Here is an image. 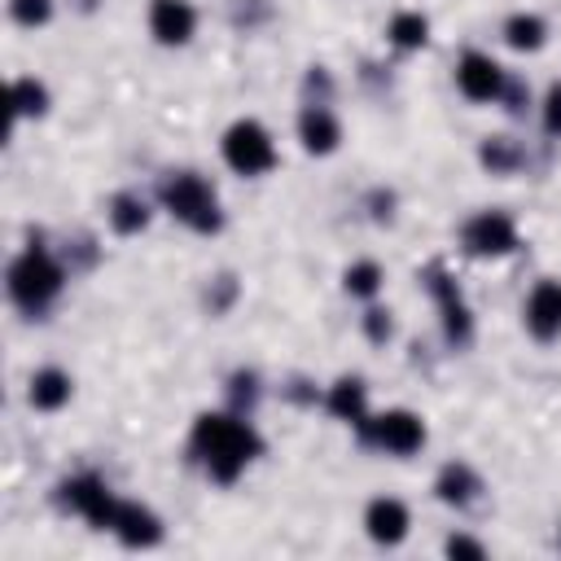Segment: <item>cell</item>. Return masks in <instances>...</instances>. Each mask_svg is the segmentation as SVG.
<instances>
[{
  "label": "cell",
  "instance_id": "obj_1",
  "mask_svg": "<svg viewBox=\"0 0 561 561\" xmlns=\"http://www.w3.org/2000/svg\"><path fill=\"white\" fill-rule=\"evenodd\" d=\"M193 451L202 456L206 473L215 482H232L259 451V438L245 421L237 416H224V412H210V416H197V430H193Z\"/></svg>",
  "mask_w": 561,
  "mask_h": 561
},
{
  "label": "cell",
  "instance_id": "obj_2",
  "mask_svg": "<svg viewBox=\"0 0 561 561\" xmlns=\"http://www.w3.org/2000/svg\"><path fill=\"white\" fill-rule=\"evenodd\" d=\"M61 267L53 263V254L48 250H39V245H31V250H22L13 263H9V298L22 307V311H44L57 294H61Z\"/></svg>",
  "mask_w": 561,
  "mask_h": 561
},
{
  "label": "cell",
  "instance_id": "obj_3",
  "mask_svg": "<svg viewBox=\"0 0 561 561\" xmlns=\"http://www.w3.org/2000/svg\"><path fill=\"white\" fill-rule=\"evenodd\" d=\"M162 206H167L180 224H188V228H197V232L219 228L215 188H210L202 175H193V171H180V175H171V180L162 184Z\"/></svg>",
  "mask_w": 561,
  "mask_h": 561
},
{
  "label": "cell",
  "instance_id": "obj_4",
  "mask_svg": "<svg viewBox=\"0 0 561 561\" xmlns=\"http://www.w3.org/2000/svg\"><path fill=\"white\" fill-rule=\"evenodd\" d=\"M224 162L237 175H263V171H272L276 167V145L263 131V123H254V118L232 123L224 131Z\"/></svg>",
  "mask_w": 561,
  "mask_h": 561
},
{
  "label": "cell",
  "instance_id": "obj_5",
  "mask_svg": "<svg viewBox=\"0 0 561 561\" xmlns=\"http://www.w3.org/2000/svg\"><path fill=\"white\" fill-rule=\"evenodd\" d=\"M364 434L381 447V451H394V456H412L421 443H425V425L416 412H403V408H390L381 416H364L359 421Z\"/></svg>",
  "mask_w": 561,
  "mask_h": 561
},
{
  "label": "cell",
  "instance_id": "obj_6",
  "mask_svg": "<svg viewBox=\"0 0 561 561\" xmlns=\"http://www.w3.org/2000/svg\"><path fill=\"white\" fill-rule=\"evenodd\" d=\"M465 245H469L473 254H508V250L517 245V228H513L508 215L482 210V215H473V219L465 224Z\"/></svg>",
  "mask_w": 561,
  "mask_h": 561
},
{
  "label": "cell",
  "instance_id": "obj_7",
  "mask_svg": "<svg viewBox=\"0 0 561 561\" xmlns=\"http://www.w3.org/2000/svg\"><path fill=\"white\" fill-rule=\"evenodd\" d=\"M61 500L75 508V513H83L92 526H101V530H110V522H114V508H118V500L105 491V482H96V478H70L66 486H61Z\"/></svg>",
  "mask_w": 561,
  "mask_h": 561
},
{
  "label": "cell",
  "instance_id": "obj_8",
  "mask_svg": "<svg viewBox=\"0 0 561 561\" xmlns=\"http://www.w3.org/2000/svg\"><path fill=\"white\" fill-rule=\"evenodd\" d=\"M456 83L469 101H495L504 92V70L486 53H465L456 66Z\"/></svg>",
  "mask_w": 561,
  "mask_h": 561
},
{
  "label": "cell",
  "instance_id": "obj_9",
  "mask_svg": "<svg viewBox=\"0 0 561 561\" xmlns=\"http://www.w3.org/2000/svg\"><path fill=\"white\" fill-rule=\"evenodd\" d=\"M197 26V13L188 0H153L149 4V31L158 35V44H188Z\"/></svg>",
  "mask_w": 561,
  "mask_h": 561
},
{
  "label": "cell",
  "instance_id": "obj_10",
  "mask_svg": "<svg viewBox=\"0 0 561 561\" xmlns=\"http://www.w3.org/2000/svg\"><path fill=\"white\" fill-rule=\"evenodd\" d=\"M526 329L535 337H557L561 333V280H539L526 298Z\"/></svg>",
  "mask_w": 561,
  "mask_h": 561
},
{
  "label": "cell",
  "instance_id": "obj_11",
  "mask_svg": "<svg viewBox=\"0 0 561 561\" xmlns=\"http://www.w3.org/2000/svg\"><path fill=\"white\" fill-rule=\"evenodd\" d=\"M364 526H368V539L373 543H399L403 535H408V508H403V500H394V495H377L373 504H368V513H364Z\"/></svg>",
  "mask_w": 561,
  "mask_h": 561
},
{
  "label": "cell",
  "instance_id": "obj_12",
  "mask_svg": "<svg viewBox=\"0 0 561 561\" xmlns=\"http://www.w3.org/2000/svg\"><path fill=\"white\" fill-rule=\"evenodd\" d=\"M110 530L127 543V548H149V543H158V535H162V526H158V517L149 513V508H140V504H131V500H118V508H114V522H110Z\"/></svg>",
  "mask_w": 561,
  "mask_h": 561
},
{
  "label": "cell",
  "instance_id": "obj_13",
  "mask_svg": "<svg viewBox=\"0 0 561 561\" xmlns=\"http://www.w3.org/2000/svg\"><path fill=\"white\" fill-rule=\"evenodd\" d=\"M298 140H302L307 153H333L337 140H342V127L324 105H307L302 118H298Z\"/></svg>",
  "mask_w": 561,
  "mask_h": 561
},
{
  "label": "cell",
  "instance_id": "obj_14",
  "mask_svg": "<svg viewBox=\"0 0 561 561\" xmlns=\"http://www.w3.org/2000/svg\"><path fill=\"white\" fill-rule=\"evenodd\" d=\"M70 399V377L61 368H39L31 377V403L44 408V412H57L61 403Z\"/></svg>",
  "mask_w": 561,
  "mask_h": 561
},
{
  "label": "cell",
  "instance_id": "obj_15",
  "mask_svg": "<svg viewBox=\"0 0 561 561\" xmlns=\"http://www.w3.org/2000/svg\"><path fill=\"white\" fill-rule=\"evenodd\" d=\"M447 504H469L473 500V491H478V473L469 469V465H443V473H438V486H434Z\"/></svg>",
  "mask_w": 561,
  "mask_h": 561
},
{
  "label": "cell",
  "instance_id": "obj_16",
  "mask_svg": "<svg viewBox=\"0 0 561 561\" xmlns=\"http://www.w3.org/2000/svg\"><path fill=\"white\" fill-rule=\"evenodd\" d=\"M329 412L342 416V421H364V386L351 377V381H337L329 390Z\"/></svg>",
  "mask_w": 561,
  "mask_h": 561
},
{
  "label": "cell",
  "instance_id": "obj_17",
  "mask_svg": "<svg viewBox=\"0 0 561 561\" xmlns=\"http://www.w3.org/2000/svg\"><path fill=\"white\" fill-rule=\"evenodd\" d=\"M145 219H149V206H145L140 197L118 193V197L110 202V224H114L118 232H140V228H145Z\"/></svg>",
  "mask_w": 561,
  "mask_h": 561
},
{
  "label": "cell",
  "instance_id": "obj_18",
  "mask_svg": "<svg viewBox=\"0 0 561 561\" xmlns=\"http://www.w3.org/2000/svg\"><path fill=\"white\" fill-rule=\"evenodd\" d=\"M425 31H430V22L421 13H394L390 18V39L399 48H421L425 44Z\"/></svg>",
  "mask_w": 561,
  "mask_h": 561
},
{
  "label": "cell",
  "instance_id": "obj_19",
  "mask_svg": "<svg viewBox=\"0 0 561 561\" xmlns=\"http://www.w3.org/2000/svg\"><path fill=\"white\" fill-rule=\"evenodd\" d=\"M504 35H508L513 48H539L543 44V22L535 13H513L508 26H504Z\"/></svg>",
  "mask_w": 561,
  "mask_h": 561
},
{
  "label": "cell",
  "instance_id": "obj_20",
  "mask_svg": "<svg viewBox=\"0 0 561 561\" xmlns=\"http://www.w3.org/2000/svg\"><path fill=\"white\" fill-rule=\"evenodd\" d=\"M44 105H48L44 83H35V79H18L13 83V114H44Z\"/></svg>",
  "mask_w": 561,
  "mask_h": 561
},
{
  "label": "cell",
  "instance_id": "obj_21",
  "mask_svg": "<svg viewBox=\"0 0 561 561\" xmlns=\"http://www.w3.org/2000/svg\"><path fill=\"white\" fill-rule=\"evenodd\" d=\"M377 285H381V267H377V263H355V267H346V289H351V294L373 298Z\"/></svg>",
  "mask_w": 561,
  "mask_h": 561
},
{
  "label": "cell",
  "instance_id": "obj_22",
  "mask_svg": "<svg viewBox=\"0 0 561 561\" xmlns=\"http://www.w3.org/2000/svg\"><path fill=\"white\" fill-rule=\"evenodd\" d=\"M9 9H13V18H18L22 26H39V22H48L53 0H9Z\"/></svg>",
  "mask_w": 561,
  "mask_h": 561
},
{
  "label": "cell",
  "instance_id": "obj_23",
  "mask_svg": "<svg viewBox=\"0 0 561 561\" xmlns=\"http://www.w3.org/2000/svg\"><path fill=\"white\" fill-rule=\"evenodd\" d=\"M543 127L552 136H561V83H552L548 96H543Z\"/></svg>",
  "mask_w": 561,
  "mask_h": 561
},
{
  "label": "cell",
  "instance_id": "obj_24",
  "mask_svg": "<svg viewBox=\"0 0 561 561\" xmlns=\"http://www.w3.org/2000/svg\"><path fill=\"white\" fill-rule=\"evenodd\" d=\"M447 552H451V557H482V543H473V539H465V535H451V539H447Z\"/></svg>",
  "mask_w": 561,
  "mask_h": 561
}]
</instances>
